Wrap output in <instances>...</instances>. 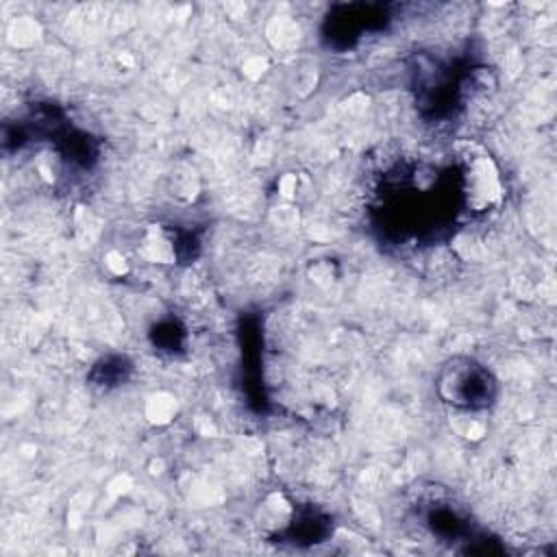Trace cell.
I'll list each match as a JSON object with an SVG mask.
<instances>
[{"instance_id": "obj_1", "label": "cell", "mask_w": 557, "mask_h": 557, "mask_svg": "<svg viewBox=\"0 0 557 557\" xmlns=\"http://www.w3.org/2000/svg\"><path fill=\"white\" fill-rule=\"evenodd\" d=\"M494 381L487 370L468 357L450 359L437 374V392L444 403L476 409L490 403Z\"/></svg>"}]
</instances>
